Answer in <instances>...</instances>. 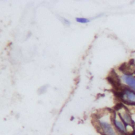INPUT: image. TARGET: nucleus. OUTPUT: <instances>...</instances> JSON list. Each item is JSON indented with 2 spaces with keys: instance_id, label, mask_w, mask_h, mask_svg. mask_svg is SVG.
Here are the masks:
<instances>
[{
  "instance_id": "6",
  "label": "nucleus",
  "mask_w": 135,
  "mask_h": 135,
  "mask_svg": "<svg viewBox=\"0 0 135 135\" xmlns=\"http://www.w3.org/2000/svg\"><path fill=\"white\" fill-rule=\"evenodd\" d=\"M77 22L80 23H86L89 22V20L86 18L84 17H77L75 18Z\"/></svg>"
},
{
  "instance_id": "3",
  "label": "nucleus",
  "mask_w": 135,
  "mask_h": 135,
  "mask_svg": "<svg viewBox=\"0 0 135 135\" xmlns=\"http://www.w3.org/2000/svg\"><path fill=\"white\" fill-rule=\"evenodd\" d=\"M118 98L122 102L128 105H135V92L122 87L118 93Z\"/></svg>"
},
{
  "instance_id": "5",
  "label": "nucleus",
  "mask_w": 135,
  "mask_h": 135,
  "mask_svg": "<svg viewBox=\"0 0 135 135\" xmlns=\"http://www.w3.org/2000/svg\"><path fill=\"white\" fill-rule=\"evenodd\" d=\"M119 115L121 119L124 123L128 126H132L133 124V120L128 109L124 105H121L116 111Z\"/></svg>"
},
{
  "instance_id": "2",
  "label": "nucleus",
  "mask_w": 135,
  "mask_h": 135,
  "mask_svg": "<svg viewBox=\"0 0 135 135\" xmlns=\"http://www.w3.org/2000/svg\"><path fill=\"white\" fill-rule=\"evenodd\" d=\"M120 71V75H118L116 74L118 85L135 92V74L133 73L123 70Z\"/></svg>"
},
{
  "instance_id": "1",
  "label": "nucleus",
  "mask_w": 135,
  "mask_h": 135,
  "mask_svg": "<svg viewBox=\"0 0 135 135\" xmlns=\"http://www.w3.org/2000/svg\"><path fill=\"white\" fill-rule=\"evenodd\" d=\"M113 113L99 115L97 118V129L103 135H119L113 123Z\"/></svg>"
},
{
  "instance_id": "4",
  "label": "nucleus",
  "mask_w": 135,
  "mask_h": 135,
  "mask_svg": "<svg viewBox=\"0 0 135 135\" xmlns=\"http://www.w3.org/2000/svg\"><path fill=\"white\" fill-rule=\"evenodd\" d=\"M112 120L113 125L119 135H127L128 133L127 126L117 112H113Z\"/></svg>"
}]
</instances>
